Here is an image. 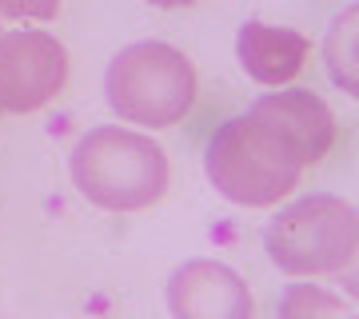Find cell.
<instances>
[{
	"instance_id": "1",
	"label": "cell",
	"mask_w": 359,
	"mask_h": 319,
	"mask_svg": "<svg viewBox=\"0 0 359 319\" xmlns=\"http://www.w3.org/2000/svg\"><path fill=\"white\" fill-rule=\"evenodd\" d=\"M76 191L104 212H144L168 191V152L132 128H88L68 156Z\"/></svg>"
},
{
	"instance_id": "2",
	"label": "cell",
	"mask_w": 359,
	"mask_h": 319,
	"mask_svg": "<svg viewBox=\"0 0 359 319\" xmlns=\"http://www.w3.org/2000/svg\"><path fill=\"white\" fill-rule=\"evenodd\" d=\"M204 172L212 188L240 208H271L304 176V160L280 132L248 108L212 132L204 152Z\"/></svg>"
},
{
	"instance_id": "3",
	"label": "cell",
	"mask_w": 359,
	"mask_h": 319,
	"mask_svg": "<svg viewBox=\"0 0 359 319\" xmlns=\"http://www.w3.org/2000/svg\"><path fill=\"white\" fill-rule=\"evenodd\" d=\"M104 96L120 120L140 128H172L196 104V68L164 40H136L108 64Z\"/></svg>"
},
{
	"instance_id": "4",
	"label": "cell",
	"mask_w": 359,
	"mask_h": 319,
	"mask_svg": "<svg viewBox=\"0 0 359 319\" xmlns=\"http://www.w3.org/2000/svg\"><path fill=\"white\" fill-rule=\"evenodd\" d=\"M264 247L283 276H332L355 259L359 216L344 196H304L268 219Z\"/></svg>"
},
{
	"instance_id": "5",
	"label": "cell",
	"mask_w": 359,
	"mask_h": 319,
	"mask_svg": "<svg viewBox=\"0 0 359 319\" xmlns=\"http://www.w3.org/2000/svg\"><path fill=\"white\" fill-rule=\"evenodd\" d=\"M68 48L40 28L0 25V116H28L68 84Z\"/></svg>"
},
{
	"instance_id": "6",
	"label": "cell",
	"mask_w": 359,
	"mask_h": 319,
	"mask_svg": "<svg viewBox=\"0 0 359 319\" xmlns=\"http://www.w3.org/2000/svg\"><path fill=\"white\" fill-rule=\"evenodd\" d=\"M172 319H252L256 299L240 271L219 259H188L168 280Z\"/></svg>"
},
{
	"instance_id": "7",
	"label": "cell",
	"mask_w": 359,
	"mask_h": 319,
	"mask_svg": "<svg viewBox=\"0 0 359 319\" xmlns=\"http://www.w3.org/2000/svg\"><path fill=\"white\" fill-rule=\"evenodd\" d=\"M252 112L264 116L283 140L295 148V156L308 164H320L335 144V116L332 108L308 88H276L252 104Z\"/></svg>"
},
{
	"instance_id": "8",
	"label": "cell",
	"mask_w": 359,
	"mask_h": 319,
	"mask_svg": "<svg viewBox=\"0 0 359 319\" xmlns=\"http://www.w3.org/2000/svg\"><path fill=\"white\" fill-rule=\"evenodd\" d=\"M311 52V40L295 28H276L264 20H248L236 36V56L248 76L264 88H283L287 80L304 72V60Z\"/></svg>"
},
{
	"instance_id": "9",
	"label": "cell",
	"mask_w": 359,
	"mask_h": 319,
	"mask_svg": "<svg viewBox=\"0 0 359 319\" xmlns=\"http://www.w3.org/2000/svg\"><path fill=\"white\" fill-rule=\"evenodd\" d=\"M276 319H355V311L327 287L292 283V287H283L280 304H276Z\"/></svg>"
},
{
	"instance_id": "10",
	"label": "cell",
	"mask_w": 359,
	"mask_h": 319,
	"mask_svg": "<svg viewBox=\"0 0 359 319\" xmlns=\"http://www.w3.org/2000/svg\"><path fill=\"white\" fill-rule=\"evenodd\" d=\"M355 16L359 8L351 4L347 13L335 16L332 32H327V64H332V80L347 96H359V80H355Z\"/></svg>"
},
{
	"instance_id": "11",
	"label": "cell",
	"mask_w": 359,
	"mask_h": 319,
	"mask_svg": "<svg viewBox=\"0 0 359 319\" xmlns=\"http://www.w3.org/2000/svg\"><path fill=\"white\" fill-rule=\"evenodd\" d=\"M60 13V0H0L4 20H52Z\"/></svg>"
},
{
	"instance_id": "12",
	"label": "cell",
	"mask_w": 359,
	"mask_h": 319,
	"mask_svg": "<svg viewBox=\"0 0 359 319\" xmlns=\"http://www.w3.org/2000/svg\"><path fill=\"white\" fill-rule=\"evenodd\" d=\"M152 8H184V4H200V0H148Z\"/></svg>"
}]
</instances>
